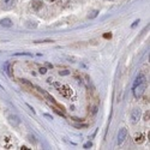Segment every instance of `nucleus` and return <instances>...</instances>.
Here are the masks:
<instances>
[{"label": "nucleus", "mask_w": 150, "mask_h": 150, "mask_svg": "<svg viewBox=\"0 0 150 150\" xmlns=\"http://www.w3.org/2000/svg\"><path fill=\"white\" fill-rule=\"evenodd\" d=\"M58 90H59V93L62 96H65V97H70L72 95V89L70 88V86H67V85H60V86H58Z\"/></svg>", "instance_id": "nucleus-1"}, {"label": "nucleus", "mask_w": 150, "mask_h": 150, "mask_svg": "<svg viewBox=\"0 0 150 150\" xmlns=\"http://www.w3.org/2000/svg\"><path fill=\"white\" fill-rule=\"evenodd\" d=\"M144 89H145V82L134 85V86H133V93H134V96H136V97H139V96L143 94Z\"/></svg>", "instance_id": "nucleus-2"}, {"label": "nucleus", "mask_w": 150, "mask_h": 150, "mask_svg": "<svg viewBox=\"0 0 150 150\" xmlns=\"http://www.w3.org/2000/svg\"><path fill=\"white\" fill-rule=\"evenodd\" d=\"M126 134H127V130L126 129H121L118 133V144H122V142L126 138Z\"/></svg>", "instance_id": "nucleus-3"}, {"label": "nucleus", "mask_w": 150, "mask_h": 150, "mask_svg": "<svg viewBox=\"0 0 150 150\" xmlns=\"http://www.w3.org/2000/svg\"><path fill=\"white\" fill-rule=\"evenodd\" d=\"M139 117H141V110H139V109H133L132 114H131L132 122H137V121L139 120Z\"/></svg>", "instance_id": "nucleus-4"}, {"label": "nucleus", "mask_w": 150, "mask_h": 150, "mask_svg": "<svg viewBox=\"0 0 150 150\" xmlns=\"http://www.w3.org/2000/svg\"><path fill=\"white\" fill-rule=\"evenodd\" d=\"M16 0H3V7L4 8H11L15 5Z\"/></svg>", "instance_id": "nucleus-5"}, {"label": "nucleus", "mask_w": 150, "mask_h": 150, "mask_svg": "<svg viewBox=\"0 0 150 150\" xmlns=\"http://www.w3.org/2000/svg\"><path fill=\"white\" fill-rule=\"evenodd\" d=\"M0 24H1L3 27H11L12 25V21L10 18H5V19L0 21Z\"/></svg>", "instance_id": "nucleus-6"}, {"label": "nucleus", "mask_w": 150, "mask_h": 150, "mask_svg": "<svg viewBox=\"0 0 150 150\" xmlns=\"http://www.w3.org/2000/svg\"><path fill=\"white\" fill-rule=\"evenodd\" d=\"M41 6H42V4H41L40 1H34V3H33V7H34L35 10H39Z\"/></svg>", "instance_id": "nucleus-7"}, {"label": "nucleus", "mask_w": 150, "mask_h": 150, "mask_svg": "<svg viewBox=\"0 0 150 150\" xmlns=\"http://www.w3.org/2000/svg\"><path fill=\"white\" fill-rule=\"evenodd\" d=\"M15 55H28V57H30L31 54L30 53H16Z\"/></svg>", "instance_id": "nucleus-8"}, {"label": "nucleus", "mask_w": 150, "mask_h": 150, "mask_svg": "<svg viewBox=\"0 0 150 150\" xmlns=\"http://www.w3.org/2000/svg\"><path fill=\"white\" fill-rule=\"evenodd\" d=\"M89 146H91V143H86V144L84 145V148H85V149H89Z\"/></svg>", "instance_id": "nucleus-9"}, {"label": "nucleus", "mask_w": 150, "mask_h": 150, "mask_svg": "<svg viewBox=\"0 0 150 150\" xmlns=\"http://www.w3.org/2000/svg\"><path fill=\"white\" fill-rule=\"evenodd\" d=\"M46 71H47V70H46L45 67H43V69H40V72H41V73H46Z\"/></svg>", "instance_id": "nucleus-10"}, {"label": "nucleus", "mask_w": 150, "mask_h": 150, "mask_svg": "<svg viewBox=\"0 0 150 150\" xmlns=\"http://www.w3.org/2000/svg\"><path fill=\"white\" fill-rule=\"evenodd\" d=\"M43 115H45L46 118H48V119H53V118H52L51 115H49V114H43Z\"/></svg>", "instance_id": "nucleus-11"}, {"label": "nucleus", "mask_w": 150, "mask_h": 150, "mask_svg": "<svg viewBox=\"0 0 150 150\" xmlns=\"http://www.w3.org/2000/svg\"><path fill=\"white\" fill-rule=\"evenodd\" d=\"M103 36H105V37H106V39H108V37H110V36H112V35H110V34H105V35H103Z\"/></svg>", "instance_id": "nucleus-12"}]
</instances>
